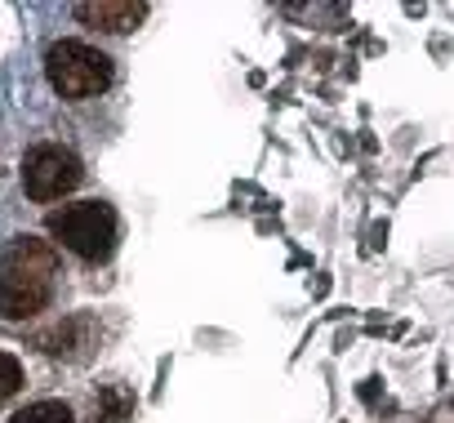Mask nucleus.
Instances as JSON below:
<instances>
[{
  "label": "nucleus",
  "mask_w": 454,
  "mask_h": 423,
  "mask_svg": "<svg viewBox=\"0 0 454 423\" xmlns=\"http://www.w3.org/2000/svg\"><path fill=\"white\" fill-rule=\"evenodd\" d=\"M138 410V396L125 383H103L90 396V423H129Z\"/></svg>",
  "instance_id": "0eeeda50"
},
{
  "label": "nucleus",
  "mask_w": 454,
  "mask_h": 423,
  "mask_svg": "<svg viewBox=\"0 0 454 423\" xmlns=\"http://www.w3.org/2000/svg\"><path fill=\"white\" fill-rule=\"evenodd\" d=\"M59 277V255L41 237H14L0 255V317L27 321L50 308Z\"/></svg>",
  "instance_id": "f257e3e1"
},
{
  "label": "nucleus",
  "mask_w": 454,
  "mask_h": 423,
  "mask_svg": "<svg viewBox=\"0 0 454 423\" xmlns=\"http://www.w3.org/2000/svg\"><path fill=\"white\" fill-rule=\"evenodd\" d=\"M76 19L85 27L121 36V32H134L147 19V5H143V0H85V5H76Z\"/></svg>",
  "instance_id": "39448f33"
},
{
  "label": "nucleus",
  "mask_w": 454,
  "mask_h": 423,
  "mask_svg": "<svg viewBox=\"0 0 454 423\" xmlns=\"http://www.w3.org/2000/svg\"><path fill=\"white\" fill-rule=\"evenodd\" d=\"M81 178H85L81 156L67 152V147L45 143V147H32V152L23 156V192H27L32 200H59V196L76 192Z\"/></svg>",
  "instance_id": "20e7f679"
},
{
  "label": "nucleus",
  "mask_w": 454,
  "mask_h": 423,
  "mask_svg": "<svg viewBox=\"0 0 454 423\" xmlns=\"http://www.w3.org/2000/svg\"><path fill=\"white\" fill-rule=\"evenodd\" d=\"M19 388H23V365L10 352H0V401H10Z\"/></svg>",
  "instance_id": "1a4fd4ad"
},
{
  "label": "nucleus",
  "mask_w": 454,
  "mask_h": 423,
  "mask_svg": "<svg viewBox=\"0 0 454 423\" xmlns=\"http://www.w3.org/2000/svg\"><path fill=\"white\" fill-rule=\"evenodd\" d=\"M10 423H76V414H72L63 401H36V405L19 410Z\"/></svg>",
  "instance_id": "6e6552de"
},
{
  "label": "nucleus",
  "mask_w": 454,
  "mask_h": 423,
  "mask_svg": "<svg viewBox=\"0 0 454 423\" xmlns=\"http://www.w3.org/2000/svg\"><path fill=\"white\" fill-rule=\"evenodd\" d=\"M45 76L50 85L81 103V98H98L107 85H112V59L98 54L94 45H81V41H59L50 54H45Z\"/></svg>",
  "instance_id": "7ed1b4c3"
},
{
  "label": "nucleus",
  "mask_w": 454,
  "mask_h": 423,
  "mask_svg": "<svg viewBox=\"0 0 454 423\" xmlns=\"http://www.w3.org/2000/svg\"><path fill=\"white\" fill-rule=\"evenodd\" d=\"M36 348L50 352V356H67V361H81L90 348H94V321L90 317H67L50 330L36 334Z\"/></svg>",
  "instance_id": "423d86ee"
},
{
  "label": "nucleus",
  "mask_w": 454,
  "mask_h": 423,
  "mask_svg": "<svg viewBox=\"0 0 454 423\" xmlns=\"http://www.w3.org/2000/svg\"><path fill=\"white\" fill-rule=\"evenodd\" d=\"M50 237H59L72 255L103 263L116 250V209L107 200H76L50 215Z\"/></svg>",
  "instance_id": "f03ea898"
}]
</instances>
